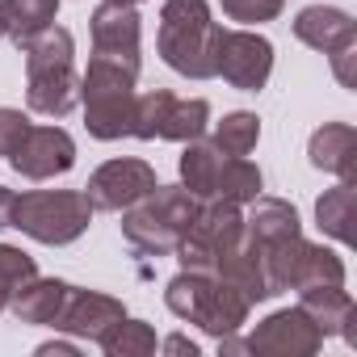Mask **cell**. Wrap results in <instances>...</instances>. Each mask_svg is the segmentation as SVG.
<instances>
[{
  "label": "cell",
  "mask_w": 357,
  "mask_h": 357,
  "mask_svg": "<svg viewBox=\"0 0 357 357\" xmlns=\"http://www.w3.org/2000/svg\"><path fill=\"white\" fill-rule=\"evenodd\" d=\"M26 55V105L47 118H63L80 101L76 76V43L63 26H47L38 38L22 47Z\"/></svg>",
  "instance_id": "obj_1"
},
{
  "label": "cell",
  "mask_w": 357,
  "mask_h": 357,
  "mask_svg": "<svg viewBox=\"0 0 357 357\" xmlns=\"http://www.w3.org/2000/svg\"><path fill=\"white\" fill-rule=\"evenodd\" d=\"M155 47H160V59L176 76L211 80L215 51H219V26L211 17V5L206 0H164Z\"/></svg>",
  "instance_id": "obj_2"
},
{
  "label": "cell",
  "mask_w": 357,
  "mask_h": 357,
  "mask_svg": "<svg viewBox=\"0 0 357 357\" xmlns=\"http://www.w3.org/2000/svg\"><path fill=\"white\" fill-rule=\"evenodd\" d=\"M164 303L176 319H185V324H198L206 336H231L248 324V298L215 278V273H198V269H181L168 286H164Z\"/></svg>",
  "instance_id": "obj_3"
},
{
  "label": "cell",
  "mask_w": 357,
  "mask_h": 357,
  "mask_svg": "<svg viewBox=\"0 0 357 357\" xmlns=\"http://www.w3.org/2000/svg\"><path fill=\"white\" fill-rule=\"evenodd\" d=\"M198 206L202 202L185 185H160L155 181V190H147L135 206L122 211V240L135 252L168 257V252H176V240L185 236Z\"/></svg>",
  "instance_id": "obj_4"
},
{
  "label": "cell",
  "mask_w": 357,
  "mask_h": 357,
  "mask_svg": "<svg viewBox=\"0 0 357 357\" xmlns=\"http://www.w3.org/2000/svg\"><path fill=\"white\" fill-rule=\"evenodd\" d=\"M135 72L109 63V59H89V72L80 76V101H84V126L93 139L114 143L126 139L135 126Z\"/></svg>",
  "instance_id": "obj_5"
},
{
  "label": "cell",
  "mask_w": 357,
  "mask_h": 357,
  "mask_svg": "<svg viewBox=\"0 0 357 357\" xmlns=\"http://www.w3.org/2000/svg\"><path fill=\"white\" fill-rule=\"evenodd\" d=\"M93 202L84 190H30L13 202V227L26 231L38 244H72L89 231Z\"/></svg>",
  "instance_id": "obj_6"
},
{
  "label": "cell",
  "mask_w": 357,
  "mask_h": 357,
  "mask_svg": "<svg viewBox=\"0 0 357 357\" xmlns=\"http://www.w3.org/2000/svg\"><path fill=\"white\" fill-rule=\"evenodd\" d=\"M240 236H244V215L236 202H202L185 236L176 240V261H181V269L215 273L219 261L240 244Z\"/></svg>",
  "instance_id": "obj_7"
},
{
  "label": "cell",
  "mask_w": 357,
  "mask_h": 357,
  "mask_svg": "<svg viewBox=\"0 0 357 357\" xmlns=\"http://www.w3.org/2000/svg\"><path fill=\"white\" fill-rule=\"evenodd\" d=\"M211 126V105L202 97H176L168 89H151L135 97V139H172V143H190L202 139Z\"/></svg>",
  "instance_id": "obj_8"
},
{
  "label": "cell",
  "mask_w": 357,
  "mask_h": 357,
  "mask_svg": "<svg viewBox=\"0 0 357 357\" xmlns=\"http://www.w3.org/2000/svg\"><path fill=\"white\" fill-rule=\"evenodd\" d=\"M324 349V332L315 328V319L303 307H286L273 311L269 319H261L252 328L248 340L219 336V353H265V357H311Z\"/></svg>",
  "instance_id": "obj_9"
},
{
  "label": "cell",
  "mask_w": 357,
  "mask_h": 357,
  "mask_svg": "<svg viewBox=\"0 0 357 357\" xmlns=\"http://www.w3.org/2000/svg\"><path fill=\"white\" fill-rule=\"evenodd\" d=\"M273 72V43L252 30H219L215 76H223L240 93H261Z\"/></svg>",
  "instance_id": "obj_10"
},
{
  "label": "cell",
  "mask_w": 357,
  "mask_h": 357,
  "mask_svg": "<svg viewBox=\"0 0 357 357\" xmlns=\"http://www.w3.org/2000/svg\"><path fill=\"white\" fill-rule=\"evenodd\" d=\"M143 17L135 13V5H109V0H101V5L93 9L89 17V34H93V59H109L126 72L139 76L143 59H139V26Z\"/></svg>",
  "instance_id": "obj_11"
},
{
  "label": "cell",
  "mask_w": 357,
  "mask_h": 357,
  "mask_svg": "<svg viewBox=\"0 0 357 357\" xmlns=\"http://www.w3.org/2000/svg\"><path fill=\"white\" fill-rule=\"evenodd\" d=\"M147 190H155V168H151L147 160H130V155H122V160L101 164V168L89 176L84 198L93 202V211H109V215H118V211L135 206Z\"/></svg>",
  "instance_id": "obj_12"
},
{
  "label": "cell",
  "mask_w": 357,
  "mask_h": 357,
  "mask_svg": "<svg viewBox=\"0 0 357 357\" xmlns=\"http://www.w3.org/2000/svg\"><path fill=\"white\" fill-rule=\"evenodd\" d=\"M9 164L26 181H51V176H63L76 164V143L63 126H34L30 122V130L13 147Z\"/></svg>",
  "instance_id": "obj_13"
},
{
  "label": "cell",
  "mask_w": 357,
  "mask_h": 357,
  "mask_svg": "<svg viewBox=\"0 0 357 357\" xmlns=\"http://www.w3.org/2000/svg\"><path fill=\"white\" fill-rule=\"evenodd\" d=\"M122 319H126L122 298L101 294V290H76V286H72V290H68V303H63V311H59V319H55V328H63V332H72V336H80V340L101 344Z\"/></svg>",
  "instance_id": "obj_14"
},
{
  "label": "cell",
  "mask_w": 357,
  "mask_h": 357,
  "mask_svg": "<svg viewBox=\"0 0 357 357\" xmlns=\"http://www.w3.org/2000/svg\"><path fill=\"white\" fill-rule=\"evenodd\" d=\"M307 155L319 172H332L340 181H357V130L349 122H324L311 135Z\"/></svg>",
  "instance_id": "obj_15"
},
{
  "label": "cell",
  "mask_w": 357,
  "mask_h": 357,
  "mask_svg": "<svg viewBox=\"0 0 357 357\" xmlns=\"http://www.w3.org/2000/svg\"><path fill=\"white\" fill-rule=\"evenodd\" d=\"M294 38L307 43L311 51L332 55L336 47H344V43L357 38V26H353V17H349L344 9H336V5H307V9H298V17H294Z\"/></svg>",
  "instance_id": "obj_16"
},
{
  "label": "cell",
  "mask_w": 357,
  "mask_h": 357,
  "mask_svg": "<svg viewBox=\"0 0 357 357\" xmlns=\"http://www.w3.org/2000/svg\"><path fill=\"white\" fill-rule=\"evenodd\" d=\"M298 307L315 319V328L324 336L340 332L349 344H357V307L349 298L344 286H315V290H298Z\"/></svg>",
  "instance_id": "obj_17"
},
{
  "label": "cell",
  "mask_w": 357,
  "mask_h": 357,
  "mask_svg": "<svg viewBox=\"0 0 357 357\" xmlns=\"http://www.w3.org/2000/svg\"><path fill=\"white\" fill-rule=\"evenodd\" d=\"M248 206H252V211L244 215V231H248V240H252V244H261V248H273V244H282V240H294V236H303L298 211H294L290 202L257 194Z\"/></svg>",
  "instance_id": "obj_18"
},
{
  "label": "cell",
  "mask_w": 357,
  "mask_h": 357,
  "mask_svg": "<svg viewBox=\"0 0 357 357\" xmlns=\"http://www.w3.org/2000/svg\"><path fill=\"white\" fill-rule=\"evenodd\" d=\"M68 282H59V278H30V282H22L17 290H13V303H9V311L17 315V324H51L55 328V319H59V311H63V303H68Z\"/></svg>",
  "instance_id": "obj_19"
},
{
  "label": "cell",
  "mask_w": 357,
  "mask_h": 357,
  "mask_svg": "<svg viewBox=\"0 0 357 357\" xmlns=\"http://www.w3.org/2000/svg\"><path fill=\"white\" fill-rule=\"evenodd\" d=\"M59 17V0H0V30L22 51Z\"/></svg>",
  "instance_id": "obj_20"
},
{
  "label": "cell",
  "mask_w": 357,
  "mask_h": 357,
  "mask_svg": "<svg viewBox=\"0 0 357 357\" xmlns=\"http://www.w3.org/2000/svg\"><path fill=\"white\" fill-rule=\"evenodd\" d=\"M315 286H344V261L332 248L303 240V248L290 265V286L286 290H315Z\"/></svg>",
  "instance_id": "obj_21"
},
{
  "label": "cell",
  "mask_w": 357,
  "mask_h": 357,
  "mask_svg": "<svg viewBox=\"0 0 357 357\" xmlns=\"http://www.w3.org/2000/svg\"><path fill=\"white\" fill-rule=\"evenodd\" d=\"M219 168H223V151L206 139H190L181 151V185L198 198L211 202L215 198V181H219Z\"/></svg>",
  "instance_id": "obj_22"
},
{
  "label": "cell",
  "mask_w": 357,
  "mask_h": 357,
  "mask_svg": "<svg viewBox=\"0 0 357 357\" xmlns=\"http://www.w3.org/2000/svg\"><path fill=\"white\" fill-rule=\"evenodd\" d=\"M265 185L261 168L248 160V155H223V168H219V181H215V198L211 202H236V206H248Z\"/></svg>",
  "instance_id": "obj_23"
},
{
  "label": "cell",
  "mask_w": 357,
  "mask_h": 357,
  "mask_svg": "<svg viewBox=\"0 0 357 357\" xmlns=\"http://www.w3.org/2000/svg\"><path fill=\"white\" fill-rule=\"evenodd\" d=\"M353 215H357V190H353V181H340L336 190H328L315 202L319 231L332 236V240H340V244H353Z\"/></svg>",
  "instance_id": "obj_24"
},
{
  "label": "cell",
  "mask_w": 357,
  "mask_h": 357,
  "mask_svg": "<svg viewBox=\"0 0 357 357\" xmlns=\"http://www.w3.org/2000/svg\"><path fill=\"white\" fill-rule=\"evenodd\" d=\"M223 155H248V151H257V143H261V118L257 114H248V109H236V114H227L223 122H215V139H211Z\"/></svg>",
  "instance_id": "obj_25"
},
{
  "label": "cell",
  "mask_w": 357,
  "mask_h": 357,
  "mask_svg": "<svg viewBox=\"0 0 357 357\" xmlns=\"http://www.w3.org/2000/svg\"><path fill=\"white\" fill-rule=\"evenodd\" d=\"M101 349H105L109 357H147V353L160 349V340H155L151 324H143V319H122V324L101 340Z\"/></svg>",
  "instance_id": "obj_26"
},
{
  "label": "cell",
  "mask_w": 357,
  "mask_h": 357,
  "mask_svg": "<svg viewBox=\"0 0 357 357\" xmlns=\"http://www.w3.org/2000/svg\"><path fill=\"white\" fill-rule=\"evenodd\" d=\"M223 13L231 22H244V26H261V22H273L282 9H286V0H219Z\"/></svg>",
  "instance_id": "obj_27"
},
{
  "label": "cell",
  "mask_w": 357,
  "mask_h": 357,
  "mask_svg": "<svg viewBox=\"0 0 357 357\" xmlns=\"http://www.w3.org/2000/svg\"><path fill=\"white\" fill-rule=\"evenodd\" d=\"M34 273H38V265H34L30 252H22V248H13V244H0V278H9L13 286H22V282H30Z\"/></svg>",
  "instance_id": "obj_28"
},
{
  "label": "cell",
  "mask_w": 357,
  "mask_h": 357,
  "mask_svg": "<svg viewBox=\"0 0 357 357\" xmlns=\"http://www.w3.org/2000/svg\"><path fill=\"white\" fill-rule=\"evenodd\" d=\"M30 130V118L22 109H9V105H0V155H13V147L22 143V135Z\"/></svg>",
  "instance_id": "obj_29"
},
{
  "label": "cell",
  "mask_w": 357,
  "mask_h": 357,
  "mask_svg": "<svg viewBox=\"0 0 357 357\" xmlns=\"http://www.w3.org/2000/svg\"><path fill=\"white\" fill-rule=\"evenodd\" d=\"M328 59H332L336 80H340L344 89H357V68H353V63H357V38H353V43H344V47H336Z\"/></svg>",
  "instance_id": "obj_30"
},
{
  "label": "cell",
  "mask_w": 357,
  "mask_h": 357,
  "mask_svg": "<svg viewBox=\"0 0 357 357\" xmlns=\"http://www.w3.org/2000/svg\"><path fill=\"white\" fill-rule=\"evenodd\" d=\"M160 349H164V353H176V357H198V344H194L190 336H168Z\"/></svg>",
  "instance_id": "obj_31"
},
{
  "label": "cell",
  "mask_w": 357,
  "mask_h": 357,
  "mask_svg": "<svg viewBox=\"0 0 357 357\" xmlns=\"http://www.w3.org/2000/svg\"><path fill=\"white\" fill-rule=\"evenodd\" d=\"M13 202H17V194L0 185V231H5V227H13Z\"/></svg>",
  "instance_id": "obj_32"
},
{
  "label": "cell",
  "mask_w": 357,
  "mask_h": 357,
  "mask_svg": "<svg viewBox=\"0 0 357 357\" xmlns=\"http://www.w3.org/2000/svg\"><path fill=\"white\" fill-rule=\"evenodd\" d=\"M51 353H63V357H76V344H68V340H47V344H38V357H51Z\"/></svg>",
  "instance_id": "obj_33"
},
{
  "label": "cell",
  "mask_w": 357,
  "mask_h": 357,
  "mask_svg": "<svg viewBox=\"0 0 357 357\" xmlns=\"http://www.w3.org/2000/svg\"><path fill=\"white\" fill-rule=\"evenodd\" d=\"M13 290H17V286H13L9 278H0V315L9 311V303H13Z\"/></svg>",
  "instance_id": "obj_34"
},
{
  "label": "cell",
  "mask_w": 357,
  "mask_h": 357,
  "mask_svg": "<svg viewBox=\"0 0 357 357\" xmlns=\"http://www.w3.org/2000/svg\"><path fill=\"white\" fill-rule=\"evenodd\" d=\"M109 5H143V0H109Z\"/></svg>",
  "instance_id": "obj_35"
},
{
  "label": "cell",
  "mask_w": 357,
  "mask_h": 357,
  "mask_svg": "<svg viewBox=\"0 0 357 357\" xmlns=\"http://www.w3.org/2000/svg\"><path fill=\"white\" fill-rule=\"evenodd\" d=\"M0 38H5V30H0Z\"/></svg>",
  "instance_id": "obj_36"
}]
</instances>
